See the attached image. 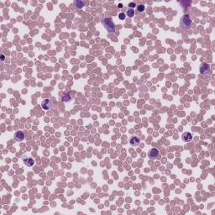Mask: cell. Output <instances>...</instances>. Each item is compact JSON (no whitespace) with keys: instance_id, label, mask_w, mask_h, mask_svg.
Returning a JSON list of instances; mask_svg holds the SVG:
<instances>
[{"instance_id":"1","label":"cell","mask_w":215,"mask_h":215,"mask_svg":"<svg viewBox=\"0 0 215 215\" xmlns=\"http://www.w3.org/2000/svg\"><path fill=\"white\" fill-rule=\"evenodd\" d=\"M102 24H104V26L108 32L115 31V24L114 23V21L112 20L111 18H109V17L104 18V20H102Z\"/></svg>"},{"instance_id":"2","label":"cell","mask_w":215,"mask_h":215,"mask_svg":"<svg viewBox=\"0 0 215 215\" xmlns=\"http://www.w3.org/2000/svg\"><path fill=\"white\" fill-rule=\"evenodd\" d=\"M180 24H181V27L182 29H184V30H187V29H189L191 27V24H192V20H191L190 17H189L187 14L183 15L181 18Z\"/></svg>"},{"instance_id":"3","label":"cell","mask_w":215,"mask_h":215,"mask_svg":"<svg viewBox=\"0 0 215 215\" xmlns=\"http://www.w3.org/2000/svg\"><path fill=\"white\" fill-rule=\"evenodd\" d=\"M199 72L202 75H208L211 73L210 66L208 63H202L199 68Z\"/></svg>"},{"instance_id":"4","label":"cell","mask_w":215,"mask_h":215,"mask_svg":"<svg viewBox=\"0 0 215 215\" xmlns=\"http://www.w3.org/2000/svg\"><path fill=\"white\" fill-rule=\"evenodd\" d=\"M160 152L159 150L156 148H151L148 152V157L151 160H156L159 158Z\"/></svg>"},{"instance_id":"5","label":"cell","mask_w":215,"mask_h":215,"mask_svg":"<svg viewBox=\"0 0 215 215\" xmlns=\"http://www.w3.org/2000/svg\"><path fill=\"white\" fill-rule=\"evenodd\" d=\"M140 144V140L138 136H131L130 139V145L131 146H138Z\"/></svg>"},{"instance_id":"6","label":"cell","mask_w":215,"mask_h":215,"mask_svg":"<svg viewBox=\"0 0 215 215\" xmlns=\"http://www.w3.org/2000/svg\"><path fill=\"white\" fill-rule=\"evenodd\" d=\"M51 106H52V104H51V101L50 99H45L41 104V107L44 110H50L51 108Z\"/></svg>"},{"instance_id":"7","label":"cell","mask_w":215,"mask_h":215,"mask_svg":"<svg viewBox=\"0 0 215 215\" xmlns=\"http://www.w3.org/2000/svg\"><path fill=\"white\" fill-rule=\"evenodd\" d=\"M24 139V134L22 131L19 130L14 134V140L16 141H22Z\"/></svg>"},{"instance_id":"8","label":"cell","mask_w":215,"mask_h":215,"mask_svg":"<svg viewBox=\"0 0 215 215\" xmlns=\"http://www.w3.org/2000/svg\"><path fill=\"white\" fill-rule=\"evenodd\" d=\"M23 161L25 165L27 166H32L34 165V162L35 160L33 158H31V157H23Z\"/></svg>"},{"instance_id":"9","label":"cell","mask_w":215,"mask_h":215,"mask_svg":"<svg viewBox=\"0 0 215 215\" xmlns=\"http://www.w3.org/2000/svg\"><path fill=\"white\" fill-rule=\"evenodd\" d=\"M182 140H183V141H185V142H189V141L192 140V136L191 133L185 132V133H183V134H182Z\"/></svg>"},{"instance_id":"10","label":"cell","mask_w":215,"mask_h":215,"mask_svg":"<svg viewBox=\"0 0 215 215\" xmlns=\"http://www.w3.org/2000/svg\"><path fill=\"white\" fill-rule=\"evenodd\" d=\"M74 5H75V7L76 8H82L83 7H84V2L83 1H81V0H76V1H74Z\"/></svg>"},{"instance_id":"11","label":"cell","mask_w":215,"mask_h":215,"mask_svg":"<svg viewBox=\"0 0 215 215\" xmlns=\"http://www.w3.org/2000/svg\"><path fill=\"white\" fill-rule=\"evenodd\" d=\"M71 98H72V96H71L70 92H65L62 97V99L64 102H68L71 100Z\"/></svg>"},{"instance_id":"12","label":"cell","mask_w":215,"mask_h":215,"mask_svg":"<svg viewBox=\"0 0 215 215\" xmlns=\"http://www.w3.org/2000/svg\"><path fill=\"white\" fill-rule=\"evenodd\" d=\"M126 14H128V16H129V17L132 18V17H134V9L130 8V9H128V10H127Z\"/></svg>"},{"instance_id":"13","label":"cell","mask_w":215,"mask_h":215,"mask_svg":"<svg viewBox=\"0 0 215 215\" xmlns=\"http://www.w3.org/2000/svg\"><path fill=\"white\" fill-rule=\"evenodd\" d=\"M145 5L144 4H139L137 6V10L139 12H143L144 10H145Z\"/></svg>"},{"instance_id":"14","label":"cell","mask_w":215,"mask_h":215,"mask_svg":"<svg viewBox=\"0 0 215 215\" xmlns=\"http://www.w3.org/2000/svg\"><path fill=\"white\" fill-rule=\"evenodd\" d=\"M118 18H119L120 20H124V19H125V14H124V13H121V14H118Z\"/></svg>"},{"instance_id":"15","label":"cell","mask_w":215,"mask_h":215,"mask_svg":"<svg viewBox=\"0 0 215 215\" xmlns=\"http://www.w3.org/2000/svg\"><path fill=\"white\" fill-rule=\"evenodd\" d=\"M129 7L131 8V9H133V8H134V7H136V4H134V2H131V3H130V4H129Z\"/></svg>"},{"instance_id":"16","label":"cell","mask_w":215,"mask_h":215,"mask_svg":"<svg viewBox=\"0 0 215 215\" xmlns=\"http://www.w3.org/2000/svg\"><path fill=\"white\" fill-rule=\"evenodd\" d=\"M118 8H123V4H118Z\"/></svg>"},{"instance_id":"17","label":"cell","mask_w":215,"mask_h":215,"mask_svg":"<svg viewBox=\"0 0 215 215\" xmlns=\"http://www.w3.org/2000/svg\"><path fill=\"white\" fill-rule=\"evenodd\" d=\"M1 59H2V61H4V55L1 56Z\"/></svg>"}]
</instances>
